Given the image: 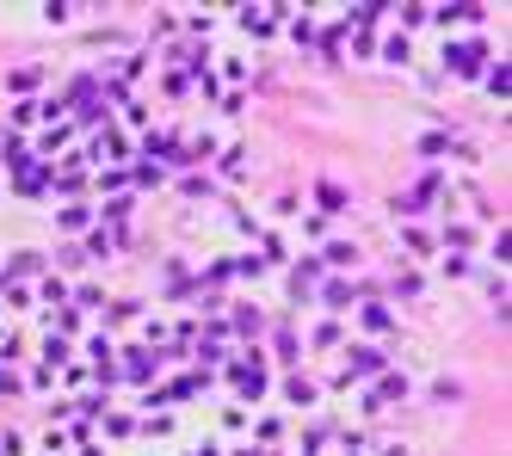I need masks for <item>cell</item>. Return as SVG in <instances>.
I'll use <instances>...</instances> for the list:
<instances>
[{
	"mask_svg": "<svg viewBox=\"0 0 512 456\" xmlns=\"http://www.w3.org/2000/svg\"><path fill=\"white\" fill-rule=\"evenodd\" d=\"M0 395H25V370L19 364H0Z\"/></svg>",
	"mask_w": 512,
	"mask_h": 456,
	"instance_id": "10",
	"label": "cell"
},
{
	"mask_svg": "<svg viewBox=\"0 0 512 456\" xmlns=\"http://www.w3.org/2000/svg\"><path fill=\"white\" fill-rule=\"evenodd\" d=\"M284 19H290V7H241V13H229L223 25L241 31V37H278Z\"/></svg>",
	"mask_w": 512,
	"mask_h": 456,
	"instance_id": "5",
	"label": "cell"
},
{
	"mask_svg": "<svg viewBox=\"0 0 512 456\" xmlns=\"http://www.w3.org/2000/svg\"><path fill=\"white\" fill-rule=\"evenodd\" d=\"M56 222H62L75 241H87V235H93V222H99V210H93V198H75V204H62V210H56Z\"/></svg>",
	"mask_w": 512,
	"mask_h": 456,
	"instance_id": "7",
	"label": "cell"
},
{
	"mask_svg": "<svg viewBox=\"0 0 512 456\" xmlns=\"http://www.w3.org/2000/svg\"><path fill=\"white\" fill-rule=\"evenodd\" d=\"M272 395H278V413H303V420L327 407L321 376H309L303 364H297V370H278V376H272Z\"/></svg>",
	"mask_w": 512,
	"mask_h": 456,
	"instance_id": "3",
	"label": "cell"
},
{
	"mask_svg": "<svg viewBox=\"0 0 512 456\" xmlns=\"http://www.w3.org/2000/svg\"><path fill=\"white\" fill-rule=\"evenodd\" d=\"M482 93H488V99H500V105H506V56H494V62H488V68H482Z\"/></svg>",
	"mask_w": 512,
	"mask_h": 456,
	"instance_id": "9",
	"label": "cell"
},
{
	"mask_svg": "<svg viewBox=\"0 0 512 456\" xmlns=\"http://www.w3.org/2000/svg\"><path fill=\"white\" fill-rule=\"evenodd\" d=\"M272 358L260 352V346H235L229 352V364L216 370V389H229V401H241V407H266V395H272Z\"/></svg>",
	"mask_w": 512,
	"mask_h": 456,
	"instance_id": "1",
	"label": "cell"
},
{
	"mask_svg": "<svg viewBox=\"0 0 512 456\" xmlns=\"http://www.w3.org/2000/svg\"><path fill=\"white\" fill-rule=\"evenodd\" d=\"M315 210H321V222H327V216H346V210H352V198L340 192L334 179H321V185H315Z\"/></svg>",
	"mask_w": 512,
	"mask_h": 456,
	"instance_id": "8",
	"label": "cell"
},
{
	"mask_svg": "<svg viewBox=\"0 0 512 456\" xmlns=\"http://www.w3.org/2000/svg\"><path fill=\"white\" fill-rule=\"evenodd\" d=\"M488 62H494L488 31H463V37H445V44H438V68H445V81H482Z\"/></svg>",
	"mask_w": 512,
	"mask_h": 456,
	"instance_id": "2",
	"label": "cell"
},
{
	"mask_svg": "<svg viewBox=\"0 0 512 456\" xmlns=\"http://www.w3.org/2000/svg\"><path fill=\"white\" fill-rule=\"evenodd\" d=\"M297 339H303L309 352H321V358H334V352L346 346V339H352V327H346V321H334V315H309V327H303Z\"/></svg>",
	"mask_w": 512,
	"mask_h": 456,
	"instance_id": "6",
	"label": "cell"
},
{
	"mask_svg": "<svg viewBox=\"0 0 512 456\" xmlns=\"http://www.w3.org/2000/svg\"><path fill=\"white\" fill-rule=\"evenodd\" d=\"M253 167H260V161H253V148L235 136V142H229V148H223V155H216L204 173L216 179V192H235V185H247V179H253Z\"/></svg>",
	"mask_w": 512,
	"mask_h": 456,
	"instance_id": "4",
	"label": "cell"
}]
</instances>
